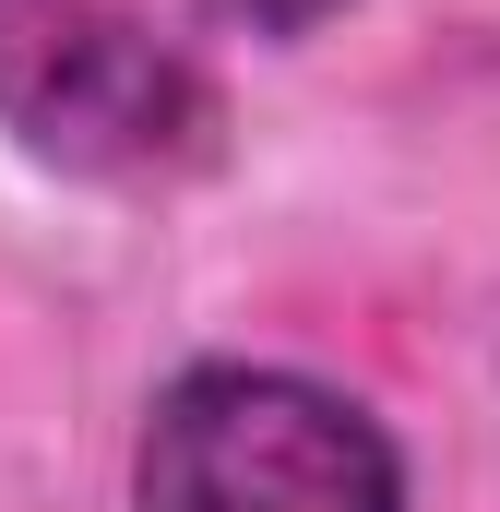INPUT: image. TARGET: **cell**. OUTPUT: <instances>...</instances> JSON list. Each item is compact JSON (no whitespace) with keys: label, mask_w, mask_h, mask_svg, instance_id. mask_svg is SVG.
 <instances>
[{"label":"cell","mask_w":500,"mask_h":512,"mask_svg":"<svg viewBox=\"0 0 500 512\" xmlns=\"http://www.w3.org/2000/svg\"><path fill=\"white\" fill-rule=\"evenodd\" d=\"M0 131L60 179H191L227 143L203 48L155 0H0Z\"/></svg>","instance_id":"obj_1"},{"label":"cell","mask_w":500,"mask_h":512,"mask_svg":"<svg viewBox=\"0 0 500 512\" xmlns=\"http://www.w3.org/2000/svg\"><path fill=\"white\" fill-rule=\"evenodd\" d=\"M131 512H405V453L358 393L310 370L191 358L143 405Z\"/></svg>","instance_id":"obj_2"},{"label":"cell","mask_w":500,"mask_h":512,"mask_svg":"<svg viewBox=\"0 0 500 512\" xmlns=\"http://www.w3.org/2000/svg\"><path fill=\"white\" fill-rule=\"evenodd\" d=\"M215 24H239V36H274V48H298V36H322L346 0H203Z\"/></svg>","instance_id":"obj_3"}]
</instances>
